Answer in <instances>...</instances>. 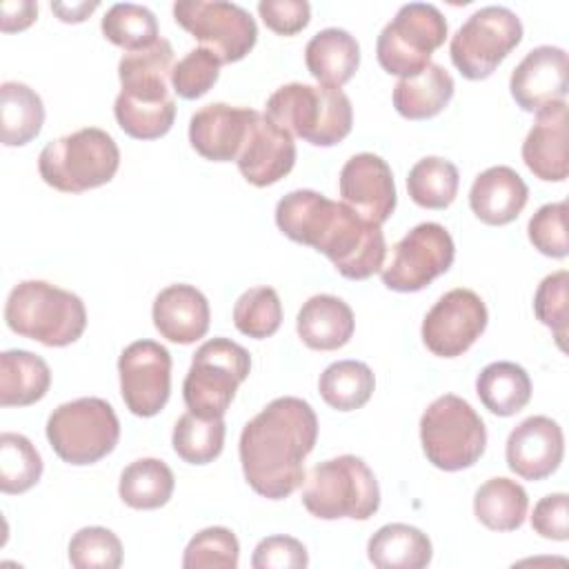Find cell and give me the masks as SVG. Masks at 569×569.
<instances>
[{
  "instance_id": "cell-50",
  "label": "cell",
  "mask_w": 569,
  "mask_h": 569,
  "mask_svg": "<svg viewBox=\"0 0 569 569\" xmlns=\"http://www.w3.org/2000/svg\"><path fill=\"white\" fill-rule=\"evenodd\" d=\"M51 9L58 13V18L62 22H82L91 11L98 9V2H78V4L56 2V4H51Z\"/></svg>"
},
{
  "instance_id": "cell-23",
  "label": "cell",
  "mask_w": 569,
  "mask_h": 569,
  "mask_svg": "<svg viewBox=\"0 0 569 569\" xmlns=\"http://www.w3.org/2000/svg\"><path fill=\"white\" fill-rule=\"evenodd\" d=\"M529 189L511 167H489L476 176L469 189V207L485 224H509L525 209Z\"/></svg>"
},
{
  "instance_id": "cell-37",
  "label": "cell",
  "mask_w": 569,
  "mask_h": 569,
  "mask_svg": "<svg viewBox=\"0 0 569 569\" xmlns=\"http://www.w3.org/2000/svg\"><path fill=\"white\" fill-rule=\"evenodd\" d=\"M113 113L118 127L136 138V140H156L162 138L176 118V102L173 98L164 100H140L124 93H118Z\"/></svg>"
},
{
  "instance_id": "cell-48",
  "label": "cell",
  "mask_w": 569,
  "mask_h": 569,
  "mask_svg": "<svg viewBox=\"0 0 569 569\" xmlns=\"http://www.w3.org/2000/svg\"><path fill=\"white\" fill-rule=\"evenodd\" d=\"M569 500L567 493H549L540 498L531 513V527L538 536L547 540L569 538Z\"/></svg>"
},
{
  "instance_id": "cell-1",
  "label": "cell",
  "mask_w": 569,
  "mask_h": 569,
  "mask_svg": "<svg viewBox=\"0 0 569 569\" xmlns=\"http://www.w3.org/2000/svg\"><path fill=\"white\" fill-rule=\"evenodd\" d=\"M276 224L289 240L325 253L349 280H367L385 267L387 242L380 224L313 189H296L280 198Z\"/></svg>"
},
{
  "instance_id": "cell-30",
  "label": "cell",
  "mask_w": 569,
  "mask_h": 569,
  "mask_svg": "<svg viewBox=\"0 0 569 569\" xmlns=\"http://www.w3.org/2000/svg\"><path fill=\"white\" fill-rule=\"evenodd\" d=\"M44 124L42 98L24 82L0 84V138L4 147L31 142Z\"/></svg>"
},
{
  "instance_id": "cell-22",
  "label": "cell",
  "mask_w": 569,
  "mask_h": 569,
  "mask_svg": "<svg viewBox=\"0 0 569 569\" xmlns=\"http://www.w3.org/2000/svg\"><path fill=\"white\" fill-rule=\"evenodd\" d=\"M151 318L162 338L176 345H191L207 333L211 311L200 289L178 282L156 296Z\"/></svg>"
},
{
  "instance_id": "cell-40",
  "label": "cell",
  "mask_w": 569,
  "mask_h": 569,
  "mask_svg": "<svg viewBox=\"0 0 569 569\" xmlns=\"http://www.w3.org/2000/svg\"><path fill=\"white\" fill-rule=\"evenodd\" d=\"M282 322V305L271 287L247 289L233 307V325L240 333L262 340L273 336Z\"/></svg>"
},
{
  "instance_id": "cell-44",
  "label": "cell",
  "mask_w": 569,
  "mask_h": 569,
  "mask_svg": "<svg viewBox=\"0 0 569 569\" xmlns=\"http://www.w3.org/2000/svg\"><path fill=\"white\" fill-rule=\"evenodd\" d=\"M536 318L549 327L556 336L560 349H565L567 338V313H569V271L560 269L542 278L533 296Z\"/></svg>"
},
{
  "instance_id": "cell-24",
  "label": "cell",
  "mask_w": 569,
  "mask_h": 569,
  "mask_svg": "<svg viewBox=\"0 0 569 569\" xmlns=\"http://www.w3.org/2000/svg\"><path fill=\"white\" fill-rule=\"evenodd\" d=\"M353 311L351 307L329 293L311 296L298 311L296 331L300 340L316 351H336L345 347L353 336Z\"/></svg>"
},
{
  "instance_id": "cell-46",
  "label": "cell",
  "mask_w": 569,
  "mask_h": 569,
  "mask_svg": "<svg viewBox=\"0 0 569 569\" xmlns=\"http://www.w3.org/2000/svg\"><path fill=\"white\" fill-rule=\"evenodd\" d=\"M309 565L307 549L291 536L262 538L251 556L253 569H305Z\"/></svg>"
},
{
  "instance_id": "cell-4",
  "label": "cell",
  "mask_w": 569,
  "mask_h": 569,
  "mask_svg": "<svg viewBox=\"0 0 569 569\" xmlns=\"http://www.w3.org/2000/svg\"><path fill=\"white\" fill-rule=\"evenodd\" d=\"M7 327L47 347L76 342L87 327L84 302L51 282L24 280L16 284L4 305Z\"/></svg>"
},
{
  "instance_id": "cell-21",
  "label": "cell",
  "mask_w": 569,
  "mask_h": 569,
  "mask_svg": "<svg viewBox=\"0 0 569 569\" xmlns=\"http://www.w3.org/2000/svg\"><path fill=\"white\" fill-rule=\"evenodd\" d=\"M527 169L545 182H562L569 173L567 102L556 100L536 111V122L522 142Z\"/></svg>"
},
{
  "instance_id": "cell-49",
  "label": "cell",
  "mask_w": 569,
  "mask_h": 569,
  "mask_svg": "<svg viewBox=\"0 0 569 569\" xmlns=\"http://www.w3.org/2000/svg\"><path fill=\"white\" fill-rule=\"evenodd\" d=\"M2 11V31L11 33V31H22L27 29L36 16H38V4L29 2V0H18V2H2L0 7Z\"/></svg>"
},
{
  "instance_id": "cell-7",
  "label": "cell",
  "mask_w": 569,
  "mask_h": 569,
  "mask_svg": "<svg viewBox=\"0 0 569 569\" xmlns=\"http://www.w3.org/2000/svg\"><path fill=\"white\" fill-rule=\"evenodd\" d=\"M420 442L427 460L442 471L473 467L487 447V429L476 409L460 396L436 398L420 418Z\"/></svg>"
},
{
  "instance_id": "cell-25",
  "label": "cell",
  "mask_w": 569,
  "mask_h": 569,
  "mask_svg": "<svg viewBox=\"0 0 569 569\" xmlns=\"http://www.w3.org/2000/svg\"><path fill=\"white\" fill-rule=\"evenodd\" d=\"M173 69V47L169 40L158 38L151 47L129 51L118 62V78L124 96L142 100L171 98L169 80Z\"/></svg>"
},
{
  "instance_id": "cell-10",
  "label": "cell",
  "mask_w": 569,
  "mask_h": 569,
  "mask_svg": "<svg viewBox=\"0 0 569 569\" xmlns=\"http://www.w3.org/2000/svg\"><path fill=\"white\" fill-rule=\"evenodd\" d=\"M447 38V20L436 4L409 2L398 9L378 36L376 56L387 73L411 78L431 60Z\"/></svg>"
},
{
  "instance_id": "cell-14",
  "label": "cell",
  "mask_w": 569,
  "mask_h": 569,
  "mask_svg": "<svg viewBox=\"0 0 569 569\" xmlns=\"http://www.w3.org/2000/svg\"><path fill=\"white\" fill-rule=\"evenodd\" d=\"M482 298L465 287L451 289L436 300L422 320V342L440 358L462 356L487 329Z\"/></svg>"
},
{
  "instance_id": "cell-28",
  "label": "cell",
  "mask_w": 569,
  "mask_h": 569,
  "mask_svg": "<svg viewBox=\"0 0 569 569\" xmlns=\"http://www.w3.org/2000/svg\"><path fill=\"white\" fill-rule=\"evenodd\" d=\"M431 556L427 533L405 522L380 527L367 545V558L378 569H422L431 562Z\"/></svg>"
},
{
  "instance_id": "cell-19",
  "label": "cell",
  "mask_w": 569,
  "mask_h": 569,
  "mask_svg": "<svg viewBox=\"0 0 569 569\" xmlns=\"http://www.w3.org/2000/svg\"><path fill=\"white\" fill-rule=\"evenodd\" d=\"M507 467L522 480L551 476L565 456V436L556 420L547 416L525 418L507 438Z\"/></svg>"
},
{
  "instance_id": "cell-39",
  "label": "cell",
  "mask_w": 569,
  "mask_h": 569,
  "mask_svg": "<svg viewBox=\"0 0 569 569\" xmlns=\"http://www.w3.org/2000/svg\"><path fill=\"white\" fill-rule=\"evenodd\" d=\"M42 458L31 440L22 433L4 431L0 436V491L24 493L38 485Z\"/></svg>"
},
{
  "instance_id": "cell-20",
  "label": "cell",
  "mask_w": 569,
  "mask_h": 569,
  "mask_svg": "<svg viewBox=\"0 0 569 569\" xmlns=\"http://www.w3.org/2000/svg\"><path fill=\"white\" fill-rule=\"evenodd\" d=\"M256 109L227 102H211L189 120V142L207 160L231 162L238 158Z\"/></svg>"
},
{
  "instance_id": "cell-15",
  "label": "cell",
  "mask_w": 569,
  "mask_h": 569,
  "mask_svg": "<svg viewBox=\"0 0 569 569\" xmlns=\"http://www.w3.org/2000/svg\"><path fill=\"white\" fill-rule=\"evenodd\" d=\"M120 393L133 416L160 413L171 393V356L156 340H136L118 358Z\"/></svg>"
},
{
  "instance_id": "cell-16",
  "label": "cell",
  "mask_w": 569,
  "mask_h": 569,
  "mask_svg": "<svg viewBox=\"0 0 569 569\" xmlns=\"http://www.w3.org/2000/svg\"><path fill=\"white\" fill-rule=\"evenodd\" d=\"M342 202L360 218L382 224L396 209V184L391 167L376 153H356L340 169Z\"/></svg>"
},
{
  "instance_id": "cell-13",
  "label": "cell",
  "mask_w": 569,
  "mask_h": 569,
  "mask_svg": "<svg viewBox=\"0 0 569 569\" xmlns=\"http://www.w3.org/2000/svg\"><path fill=\"white\" fill-rule=\"evenodd\" d=\"M453 258L451 233L438 222H420L393 247L391 260L380 269L382 284L400 293L420 291L447 273Z\"/></svg>"
},
{
  "instance_id": "cell-6",
  "label": "cell",
  "mask_w": 569,
  "mask_h": 569,
  "mask_svg": "<svg viewBox=\"0 0 569 569\" xmlns=\"http://www.w3.org/2000/svg\"><path fill=\"white\" fill-rule=\"evenodd\" d=\"M302 505L320 520H369L380 507V487L362 458L345 453L309 471L302 487Z\"/></svg>"
},
{
  "instance_id": "cell-35",
  "label": "cell",
  "mask_w": 569,
  "mask_h": 569,
  "mask_svg": "<svg viewBox=\"0 0 569 569\" xmlns=\"http://www.w3.org/2000/svg\"><path fill=\"white\" fill-rule=\"evenodd\" d=\"M460 187L458 167L451 160L427 156L418 160L407 176L409 198L425 209H447Z\"/></svg>"
},
{
  "instance_id": "cell-45",
  "label": "cell",
  "mask_w": 569,
  "mask_h": 569,
  "mask_svg": "<svg viewBox=\"0 0 569 569\" xmlns=\"http://www.w3.org/2000/svg\"><path fill=\"white\" fill-rule=\"evenodd\" d=\"M529 242L549 258H565L569 253L567 240V202L542 204L527 224Z\"/></svg>"
},
{
  "instance_id": "cell-2",
  "label": "cell",
  "mask_w": 569,
  "mask_h": 569,
  "mask_svg": "<svg viewBox=\"0 0 569 569\" xmlns=\"http://www.w3.org/2000/svg\"><path fill=\"white\" fill-rule=\"evenodd\" d=\"M318 440V418L302 398L271 400L240 433V465L249 487L269 500L291 496L305 482V458Z\"/></svg>"
},
{
  "instance_id": "cell-27",
  "label": "cell",
  "mask_w": 569,
  "mask_h": 569,
  "mask_svg": "<svg viewBox=\"0 0 569 569\" xmlns=\"http://www.w3.org/2000/svg\"><path fill=\"white\" fill-rule=\"evenodd\" d=\"M453 98V78L440 64L429 62L418 76L400 78L393 87V107L407 120L438 116Z\"/></svg>"
},
{
  "instance_id": "cell-36",
  "label": "cell",
  "mask_w": 569,
  "mask_h": 569,
  "mask_svg": "<svg viewBox=\"0 0 569 569\" xmlns=\"http://www.w3.org/2000/svg\"><path fill=\"white\" fill-rule=\"evenodd\" d=\"M224 420L202 418L191 411L182 413L173 427L171 445L178 458L189 465L213 462L224 447Z\"/></svg>"
},
{
  "instance_id": "cell-31",
  "label": "cell",
  "mask_w": 569,
  "mask_h": 569,
  "mask_svg": "<svg viewBox=\"0 0 569 569\" xmlns=\"http://www.w3.org/2000/svg\"><path fill=\"white\" fill-rule=\"evenodd\" d=\"M476 393L485 409L496 416H513L531 400L529 373L509 360L487 365L476 378Z\"/></svg>"
},
{
  "instance_id": "cell-17",
  "label": "cell",
  "mask_w": 569,
  "mask_h": 569,
  "mask_svg": "<svg viewBox=\"0 0 569 569\" xmlns=\"http://www.w3.org/2000/svg\"><path fill=\"white\" fill-rule=\"evenodd\" d=\"M236 162L242 178L253 187L276 184L296 164L293 136L278 127L267 113L258 111Z\"/></svg>"
},
{
  "instance_id": "cell-5",
  "label": "cell",
  "mask_w": 569,
  "mask_h": 569,
  "mask_svg": "<svg viewBox=\"0 0 569 569\" xmlns=\"http://www.w3.org/2000/svg\"><path fill=\"white\" fill-rule=\"evenodd\" d=\"M118 167L120 149L116 140L98 127L67 133L44 144L38 156L40 178L62 193H82L102 187L111 182Z\"/></svg>"
},
{
  "instance_id": "cell-38",
  "label": "cell",
  "mask_w": 569,
  "mask_h": 569,
  "mask_svg": "<svg viewBox=\"0 0 569 569\" xmlns=\"http://www.w3.org/2000/svg\"><path fill=\"white\" fill-rule=\"evenodd\" d=\"M100 29L104 38L129 51H140L158 40V20L151 9L133 2H116L104 13Z\"/></svg>"
},
{
  "instance_id": "cell-3",
  "label": "cell",
  "mask_w": 569,
  "mask_h": 569,
  "mask_svg": "<svg viewBox=\"0 0 569 569\" xmlns=\"http://www.w3.org/2000/svg\"><path fill=\"white\" fill-rule=\"evenodd\" d=\"M264 113L278 127L313 147L338 144L349 136L353 124V109L347 93L325 84H282L269 96Z\"/></svg>"
},
{
  "instance_id": "cell-18",
  "label": "cell",
  "mask_w": 569,
  "mask_h": 569,
  "mask_svg": "<svg viewBox=\"0 0 569 569\" xmlns=\"http://www.w3.org/2000/svg\"><path fill=\"white\" fill-rule=\"evenodd\" d=\"M569 89V58L560 47L531 49L511 71L509 91L522 111H538L549 102L565 100Z\"/></svg>"
},
{
  "instance_id": "cell-12",
  "label": "cell",
  "mask_w": 569,
  "mask_h": 569,
  "mask_svg": "<svg viewBox=\"0 0 569 569\" xmlns=\"http://www.w3.org/2000/svg\"><path fill=\"white\" fill-rule=\"evenodd\" d=\"M173 18L222 64L242 60L258 40L256 20L233 2L180 0L173 4Z\"/></svg>"
},
{
  "instance_id": "cell-33",
  "label": "cell",
  "mask_w": 569,
  "mask_h": 569,
  "mask_svg": "<svg viewBox=\"0 0 569 569\" xmlns=\"http://www.w3.org/2000/svg\"><path fill=\"white\" fill-rule=\"evenodd\" d=\"M173 487L176 478L167 462L158 458H140L122 469L118 493L131 509H158L169 502Z\"/></svg>"
},
{
  "instance_id": "cell-9",
  "label": "cell",
  "mask_w": 569,
  "mask_h": 569,
  "mask_svg": "<svg viewBox=\"0 0 569 569\" xmlns=\"http://www.w3.org/2000/svg\"><path fill=\"white\" fill-rule=\"evenodd\" d=\"M44 429L56 456L76 467L102 460L120 438L118 416L102 398H78L60 405L51 411Z\"/></svg>"
},
{
  "instance_id": "cell-26",
  "label": "cell",
  "mask_w": 569,
  "mask_h": 569,
  "mask_svg": "<svg viewBox=\"0 0 569 569\" xmlns=\"http://www.w3.org/2000/svg\"><path fill=\"white\" fill-rule=\"evenodd\" d=\"M305 64L320 84L340 89L358 71L360 44L345 29H322L307 42Z\"/></svg>"
},
{
  "instance_id": "cell-34",
  "label": "cell",
  "mask_w": 569,
  "mask_h": 569,
  "mask_svg": "<svg viewBox=\"0 0 569 569\" xmlns=\"http://www.w3.org/2000/svg\"><path fill=\"white\" fill-rule=\"evenodd\" d=\"M373 389V371L360 360H338L329 365L318 380L322 400L336 411H356L365 407Z\"/></svg>"
},
{
  "instance_id": "cell-47",
  "label": "cell",
  "mask_w": 569,
  "mask_h": 569,
  "mask_svg": "<svg viewBox=\"0 0 569 569\" xmlns=\"http://www.w3.org/2000/svg\"><path fill=\"white\" fill-rule=\"evenodd\" d=\"M262 22L278 36H296L309 24L311 7L307 0H260Z\"/></svg>"
},
{
  "instance_id": "cell-11",
  "label": "cell",
  "mask_w": 569,
  "mask_h": 569,
  "mask_svg": "<svg viewBox=\"0 0 569 569\" xmlns=\"http://www.w3.org/2000/svg\"><path fill=\"white\" fill-rule=\"evenodd\" d=\"M522 40L520 18L498 4L473 11L453 33L449 56L467 80H485Z\"/></svg>"
},
{
  "instance_id": "cell-43",
  "label": "cell",
  "mask_w": 569,
  "mask_h": 569,
  "mask_svg": "<svg viewBox=\"0 0 569 569\" xmlns=\"http://www.w3.org/2000/svg\"><path fill=\"white\" fill-rule=\"evenodd\" d=\"M220 60L204 47L187 51L171 69V87L184 100H196L204 96L220 76Z\"/></svg>"
},
{
  "instance_id": "cell-41",
  "label": "cell",
  "mask_w": 569,
  "mask_h": 569,
  "mask_svg": "<svg viewBox=\"0 0 569 569\" xmlns=\"http://www.w3.org/2000/svg\"><path fill=\"white\" fill-rule=\"evenodd\" d=\"M240 545L231 529L207 527L198 531L182 556L184 569H236Z\"/></svg>"
},
{
  "instance_id": "cell-29",
  "label": "cell",
  "mask_w": 569,
  "mask_h": 569,
  "mask_svg": "<svg viewBox=\"0 0 569 569\" xmlns=\"http://www.w3.org/2000/svg\"><path fill=\"white\" fill-rule=\"evenodd\" d=\"M51 387L49 365L24 349H9L0 356V405L29 407L44 398Z\"/></svg>"
},
{
  "instance_id": "cell-32",
  "label": "cell",
  "mask_w": 569,
  "mask_h": 569,
  "mask_svg": "<svg viewBox=\"0 0 569 569\" xmlns=\"http://www.w3.org/2000/svg\"><path fill=\"white\" fill-rule=\"evenodd\" d=\"M529 509V498L522 485L509 478H489L473 496L476 518L491 531L520 529Z\"/></svg>"
},
{
  "instance_id": "cell-42",
  "label": "cell",
  "mask_w": 569,
  "mask_h": 569,
  "mask_svg": "<svg viewBox=\"0 0 569 569\" xmlns=\"http://www.w3.org/2000/svg\"><path fill=\"white\" fill-rule=\"evenodd\" d=\"M69 562L76 569H118L122 542L107 527H82L69 540Z\"/></svg>"
},
{
  "instance_id": "cell-8",
  "label": "cell",
  "mask_w": 569,
  "mask_h": 569,
  "mask_svg": "<svg viewBox=\"0 0 569 569\" xmlns=\"http://www.w3.org/2000/svg\"><path fill=\"white\" fill-rule=\"evenodd\" d=\"M251 371L249 351L229 340L211 338L198 347L182 382V398L191 413L222 418L231 407L238 385Z\"/></svg>"
}]
</instances>
